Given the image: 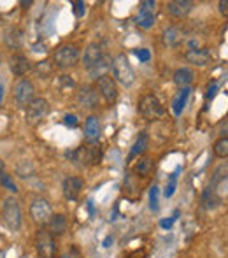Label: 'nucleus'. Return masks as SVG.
<instances>
[{
	"instance_id": "34",
	"label": "nucleus",
	"mask_w": 228,
	"mask_h": 258,
	"mask_svg": "<svg viewBox=\"0 0 228 258\" xmlns=\"http://www.w3.org/2000/svg\"><path fill=\"white\" fill-rule=\"evenodd\" d=\"M60 86L63 90H70V88H74V86H75V83H74V79H72L70 76H61V78H60Z\"/></svg>"
},
{
	"instance_id": "5",
	"label": "nucleus",
	"mask_w": 228,
	"mask_h": 258,
	"mask_svg": "<svg viewBox=\"0 0 228 258\" xmlns=\"http://www.w3.org/2000/svg\"><path fill=\"white\" fill-rule=\"evenodd\" d=\"M49 112V102L42 97H35L30 104L27 105V112H25V119L28 125H37L48 116Z\"/></svg>"
},
{
	"instance_id": "42",
	"label": "nucleus",
	"mask_w": 228,
	"mask_h": 258,
	"mask_svg": "<svg viewBox=\"0 0 228 258\" xmlns=\"http://www.w3.org/2000/svg\"><path fill=\"white\" fill-rule=\"evenodd\" d=\"M221 137L228 139V121L223 123V126H221Z\"/></svg>"
},
{
	"instance_id": "3",
	"label": "nucleus",
	"mask_w": 228,
	"mask_h": 258,
	"mask_svg": "<svg viewBox=\"0 0 228 258\" xmlns=\"http://www.w3.org/2000/svg\"><path fill=\"white\" fill-rule=\"evenodd\" d=\"M35 249L41 258H55L56 255V242L55 235L46 228H39L35 234Z\"/></svg>"
},
{
	"instance_id": "1",
	"label": "nucleus",
	"mask_w": 228,
	"mask_h": 258,
	"mask_svg": "<svg viewBox=\"0 0 228 258\" xmlns=\"http://www.w3.org/2000/svg\"><path fill=\"white\" fill-rule=\"evenodd\" d=\"M113 76L114 81H118L119 85H123L125 88L133 85L135 81V72H133L132 65H130L128 58L125 54H118L113 60Z\"/></svg>"
},
{
	"instance_id": "39",
	"label": "nucleus",
	"mask_w": 228,
	"mask_h": 258,
	"mask_svg": "<svg viewBox=\"0 0 228 258\" xmlns=\"http://www.w3.org/2000/svg\"><path fill=\"white\" fill-rule=\"evenodd\" d=\"M174 188H176V177H172L171 184H167V188H165V197H172V195H174Z\"/></svg>"
},
{
	"instance_id": "30",
	"label": "nucleus",
	"mask_w": 228,
	"mask_h": 258,
	"mask_svg": "<svg viewBox=\"0 0 228 258\" xmlns=\"http://www.w3.org/2000/svg\"><path fill=\"white\" fill-rule=\"evenodd\" d=\"M214 155L219 158H228V139L221 137L214 143Z\"/></svg>"
},
{
	"instance_id": "16",
	"label": "nucleus",
	"mask_w": 228,
	"mask_h": 258,
	"mask_svg": "<svg viewBox=\"0 0 228 258\" xmlns=\"http://www.w3.org/2000/svg\"><path fill=\"white\" fill-rule=\"evenodd\" d=\"M100 119L97 116H88L85 121V137L90 144H95L100 139Z\"/></svg>"
},
{
	"instance_id": "44",
	"label": "nucleus",
	"mask_w": 228,
	"mask_h": 258,
	"mask_svg": "<svg viewBox=\"0 0 228 258\" xmlns=\"http://www.w3.org/2000/svg\"><path fill=\"white\" fill-rule=\"evenodd\" d=\"M4 167H6V163H4V160H0V174L4 172Z\"/></svg>"
},
{
	"instance_id": "22",
	"label": "nucleus",
	"mask_w": 228,
	"mask_h": 258,
	"mask_svg": "<svg viewBox=\"0 0 228 258\" xmlns=\"http://www.w3.org/2000/svg\"><path fill=\"white\" fill-rule=\"evenodd\" d=\"M174 83H176L179 88H188V86L193 83V71L188 67H179L174 72Z\"/></svg>"
},
{
	"instance_id": "27",
	"label": "nucleus",
	"mask_w": 228,
	"mask_h": 258,
	"mask_svg": "<svg viewBox=\"0 0 228 258\" xmlns=\"http://www.w3.org/2000/svg\"><path fill=\"white\" fill-rule=\"evenodd\" d=\"M16 174L20 177H30L32 174H34V165H32V162H28V160H21L20 163L16 165Z\"/></svg>"
},
{
	"instance_id": "33",
	"label": "nucleus",
	"mask_w": 228,
	"mask_h": 258,
	"mask_svg": "<svg viewBox=\"0 0 228 258\" xmlns=\"http://www.w3.org/2000/svg\"><path fill=\"white\" fill-rule=\"evenodd\" d=\"M149 204H151V209H153V211H157V209H158V186H153V188H151Z\"/></svg>"
},
{
	"instance_id": "20",
	"label": "nucleus",
	"mask_w": 228,
	"mask_h": 258,
	"mask_svg": "<svg viewBox=\"0 0 228 258\" xmlns=\"http://www.w3.org/2000/svg\"><path fill=\"white\" fill-rule=\"evenodd\" d=\"M200 201H202V206H204V209H207V211L216 209V207L221 204V197L216 194V190L212 186H207L204 191H202Z\"/></svg>"
},
{
	"instance_id": "25",
	"label": "nucleus",
	"mask_w": 228,
	"mask_h": 258,
	"mask_svg": "<svg viewBox=\"0 0 228 258\" xmlns=\"http://www.w3.org/2000/svg\"><path fill=\"white\" fill-rule=\"evenodd\" d=\"M191 90L190 88H181V92L176 95V99H174L172 102V111L176 116H179L181 112H183V109L186 107V102H188V97H190Z\"/></svg>"
},
{
	"instance_id": "10",
	"label": "nucleus",
	"mask_w": 228,
	"mask_h": 258,
	"mask_svg": "<svg viewBox=\"0 0 228 258\" xmlns=\"http://www.w3.org/2000/svg\"><path fill=\"white\" fill-rule=\"evenodd\" d=\"M75 102L81 109H95L99 105V92L93 86H81L78 95H75Z\"/></svg>"
},
{
	"instance_id": "9",
	"label": "nucleus",
	"mask_w": 228,
	"mask_h": 258,
	"mask_svg": "<svg viewBox=\"0 0 228 258\" xmlns=\"http://www.w3.org/2000/svg\"><path fill=\"white\" fill-rule=\"evenodd\" d=\"M79 60V49L75 46H61L55 51L53 61H55L56 67L60 69H68L72 65H75Z\"/></svg>"
},
{
	"instance_id": "19",
	"label": "nucleus",
	"mask_w": 228,
	"mask_h": 258,
	"mask_svg": "<svg viewBox=\"0 0 228 258\" xmlns=\"http://www.w3.org/2000/svg\"><path fill=\"white\" fill-rule=\"evenodd\" d=\"M109 69H113V58H111L109 54H104V56L100 58L88 72L93 79H100V78H104V76H107V71H109Z\"/></svg>"
},
{
	"instance_id": "2",
	"label": "nucleus",
	"mask_w": 228,
	"mask_h": 258,
	"mask_svg": "<svg viewBox=\"0 0 228 258\" xmlns=\"http://www.w3.org/2000/svg\"><path fill=\"white\" fill-rule=\"evenodd\" d=\"M2 220L9 230L16 232L21 227V207L16 199L9 197L2 206Z\"/></svg>"
},
{
	"instance_id": "11",
	"label": "nucleus",
	"mask_w": 228,
	"mask_h": 258,
	"mask_svg": "<svg viewBox=\"0 0 228 258\" xmlns=\"http://www.w3.org/2000/svg\"><path fill=\"white\" fill-rule=\"evenodd\" d=\"M97 92L104 97L107 104H113L118 99V86H116L114 78L111 76H104V78L97 79Z\"/></svg>"
},
{
	"instance_id": "43",
	"label": "nucleus",
	"mask_w": 228,
	"mask_h": 258,
	"mask_svg": "<svg viewBox=\"0 0 228 258\" xmlns=\"http://www.w3.org/2000/svg\"><path fill=\"white\" fill-rule=\"evenodd\" d=\"M21 6H25V7H27V6H32V0H23V2H21Z\"/></svg>"
},
{
	"instance_id": "28",
	"label": "nucleus",
	"mask_w": 228,
	"mask_h": 258,
	"mask_svg": "<svg viewBox=\"0 0 228 258\" xmlns=\"http://www.w3.org/2000/svg\"><path fill=\"white\" fill-rule=\"evenodd\" d=\"M53 65L49 60H42V61H37L35 63V72H37L39 78H48L49 74L53 72Z\"/></svg>"
},
{
	"instance_id": "17",
	"label": "nucleus",
	"mask_w": 228,
	"mask_h": 258,
	"mask_svg": "<svg viewBox=\"0 0 228 258\" xmlns=\"http://www.w3.org/2000/svg\"><path fill=\"white\" fill-rule=\"evenodd\" d=\"M4 42L9 49H20L23 46V30L18 27H11L4 34Z\"/></svg>"
},
{
	"instance_id": "36",
	"label": "nucleus",
	"mask_w": 228,
	"mask_h": 258,
	"mask_svg": "<svg viewBox=\"0 0 228 258\" xmlns=\"http://www.w3.org/2000/svg\"><path fill=\"white\" fill-rule=\"evenodd\" d=\"M74 13H75V16H85V13H86L85 2H74Z\"/></svg>"
},
{
	"instance_id": "41",
	"label": "nucleus",
	"mask_w": 228,
	"mask_h": 258,
	"mask_svg": "<svg viewBox=\"0 0 228 258\" xmlns=\"http://www.w3.org/2000/svg\"><path fill=\"white\" fill-rule=\"evenodd\" d=\"M218 7L221 14H228V0H221V2L218 4Z\"/></svg>"
},
{
	"instance_id": "37",
	"label": "nucleus",
	"mask_w": 228,
	"mask_h": 258,
	"mask_svg": "<svg viewBox=\"0 0 228 258\" xmlns=\"http://www.w3.org/2000/svg\"><path fill=\"white\" fill-rule=\"evenodd\" d=\"M63 123L67 126H72V128H74V126H78V118H75L74 114H65Z\"/></svg>"
},
{
	"instance_id": "23",
	"label": "nucleus",
	"mask_w": 228,
	"mask_h": 258,
	"mask_svg": "<svg viewBox=\"0 0 228 258\" xmlns=\"http://www.w3.org/2000/svg\"><path fill=\"white\" fill-rule=\"evenodd\" d=\"M162 41H164V44L169 46V48H176V46L183 41V32L177 27H169L167 30L164 32V35H162Z\"/></svg>"
},
{
	"instance_id": "24",
	"label": "nucleus",
	"mask_w": 228,
	"mask_h": 258,
	"mask_svg": "<svg viewBox=\"0 0 228 258\" xmlns=\"http://www.w3.org/2000/svg\"><path fill=\"white\" fill-rule=\"evenodd\" d=\"M155 20H157V11L139 9V14L135 16V23L139 25L140 28H151L155 25Z\"/></svg>"
},
{
	"instance_id": "32",
	"label": "nucleus",
	"mask_w": 228,
	"mask_h": 258,
	"mask_svg": "<svg viewBox=\"0 0 228 258\" xmlns=\"http://www.w3.org/2000/svg\"><path fill=\"white\" fill-rule=\"evenodd\" d=\"M228 176V165H221V167H218L216 169V172H214V176H212V179H211V186L214 188L216 184H219L223 179Z\"/></svg>"
},
{
	"instance_id": "12",
	"label": "nucleus",
	"mask_w": 228,
	"mask_h": 258,
	"mask_svg": "<svg viewBox=\"0 0 228 258\" xmlns=\"http://www.w3.org/2000/svg\"><path fill=\"white\" fill-rule=\"evenodd\" d=\"M61 190H63V195L67 201H78L79 195H81V190H83V179L81 177H75V176L65 177Z\"/></svg>"
},
{
	"instance_id": "45",
	"label": "nucleus",
	"mask_w": 228,
	"mask_h": 258,
	"mask_svg": "<svg viewBox=\"0 0 228 258\" xmlns=\"http://www.w3.org/2000/svg\"><path fill=\"white\" fill-rule=\"evenodd\" d=\"M60 258H72V256H68V255H63V256H60Z\"/></svg>"
},
{
	"instance_id": "18",
	"label": "nucleus",
	"mask_w": 228,
	"mask_h": 258,
	"mask_svg": "<svg viewBox=\"0 0 228 258\" xmlns=\"http://www.w3.org/2000/svg\"><path fill=\"white\" fill-rule=\"evenodd\" d=\"M9 69L14 76H25L30 69V63H28V58L23 56V54H13L9 58Z\"/></svg>"
},
{
	"instance_id": "46",
	"label": "nucleus",
	"mask_w": 228,
	"mask_h": 258,
	"mask_svg": "<svg viewBox=\"0 0 228 258\" xmlns=\"http://www.w3.org/2000/svg\"><path fill=\"white\" fill-rule=\"evenodd\" d=\"M0 63H2V54H0Z\"/></svg>"
},
{
	"instance_id": "14",
	"label": "nucleus",
	"mask_w": 228,
	"mask_h": 258,
	"mask_svg": "<svg viewBox=\"0 0 228 258\" xmlns=\"http://www.w3.org/2000/svg\"><path fill=\"white\" fill-rule=\"evenodd\" d=\"M102 56H104L102 46L97 44V42H92V44L85 49V53H83V58H81L83 67H85L86 71H90V69H92Z\"/></svg>"
},
{
	"instance_id": "26",
	"label": "nucleus",
	"mask_w": 228,
	"mask_h": 258,
	"mask_svg": "<svg viewBox=\"0 0 228 258\" xmlns=\"http://www.w3.org/2000/svg\"><path fill=\"white\" fill-rule=\"evenodd\" d=\"M146 148H147V136H146V134H140V136L137 137L135 144L132 146V150H130V158L142 155L144 151H146Z\"/></svg>"
},
{
	"instance_id": "29",
	"label": "nucleus",
	"mask_w": 228,
	"mask_h": 258,
	"mask_svg": "<svg viewBox=\"0 0 228 258\" xmlns=\"http://www.w3.org/2000/svg\"><path fill=\"white\" fill-rule=\"evenodd\" d=\"M151 167H153V163H151L149 158H139V162H137V165L133 170H135L137 174H140L142 177H146L147 174L151 172Z\"/></svg>"
},
{
	"instance_id": "8",
	"label": "nucleus",
	"mask_w": 228,
	"mask_h": 258,
	"mask_svg": "<svg viewBox=\"0 0 228 258\" xmlns=\"http://www.w3.org/2000/svg\"><path fill=\"white\" fill-rule=\"evenodd\" d=\"M68 156H72L81 165H97L102 160V150L99 146H95V144H92V146L79 148L74 153H68Z\"/></svg>"
},
{
	"instance_id": "31",
	"label": "nucleus",
	"mask_w": 228,
	"mask_h": 258,
	"mask_svg": "<svg viewBox=\"0 0 228 258\" xmlns=\"http://www.w3.org/2000/svg\"><path fill=\"white\" fill-rule=\"evenodd\" d=\"M0 184H2L7 191H11V194H18V184L14 183V179L9 174H6V172L0 174Z\"/></svg>"
},
{
	"instance_id": "6",
	"label": "nucleus",
	"mask_w": 228,
	"mask_h": 258,
	"mask_svg": "<svg viewBox=\"0 0 228 258\" xmlns=\"http://www.w3.org/2000/svg\"><path fill=\"white\" fill-rule=\"evenodd\" d=\"M139 112H140V116H144L146 119H158L164 116L165 109L158 97L144 95L142 99L139 100Z\"/></svg>"
},
{
	"instance_id": "40",
	"label": "nucleus",
	"mask_w": 228,
	"mask_h": 258,
	"mask_svg": "<svg viewBox=\"0 0 228 258\" xmlns=\"http://www.w3.org/2000/svg\"><path fill=\"white\" fill-rule=\"evenodd\" d=\"M216 90H218V85H216V83L209 85V88H207V99H212V97H214Z\"/></svg>"
},
{
	"instance_id": "4",
	"label": "nucleus",
	"mask_w": 228,
	"mask_h": 258,
	"mask_svg": "<svg viewBox=\"0 0 228 258\" xmlns=\"http://www.w3.org/2000/svg\"><path fill=\"white\" fill-rule=\"evenodd\" d=\"M30 216L37 227H41V228L48 227L49 220H51V216H53L51 204H49L46 199H35L30 206Z\"/></svg>"
},
{
	"instance_id": "13",
	"label": "nucleus",
	"mask_w": 228,
	"mask_h": 258,
	"mask_svg": "<svg viewBox=\"0 0 228 258\" xmlns=\"http://www.w3.org/2000/svg\"><path fill=\"white\" fill-rule=\"evenodd\" d=\"M186 61L195 67H205V65L211 63V51L207 48H193L190 51H186Z\"/></svg>"
},
{
	"instance_id": "21",
	"label": "nucleus",
	"mask_w": 228,
	"mask_h": 258,
	"mask_svg": "<svg viewBox=\"0 0 228 258\" xmlns=\"http://www.w3.org/2000/svg\"><path fill=\"white\" fill-rule=\"evenodd\" d=\"M48 228L53 235H63L65 230H67V216L61 213L53 214L51 220H49V223H48Z\"/></svg>"
},
{
	"instance_id": "15",
	"label": "nucleus",
	"mask_w": 228,
	"mask_h": 258,
	"mask_svg": "<svg viewBox=\"0 0 228 258\" xmlns=\"http://www.w3.org/2000/svg\"><path fill=\"white\" fill-rule=\"evenodd\" d=\"M195 4L191 0H172L167 4V13L174 18H184L191 13Z\"/></svg>"
},
{
	"instance_id": "35",
	"label": "nucleus",
	"mask_w": 228,
	"mask_h": 258,
	"mask_svg": "<svg viewBox=\"0 0 228 258\" xmlns=\"http://www.w3.org/2000/svg\"><path fill=\"white\" fill-rule=\"evenodd\" d=\"M139 9H142V11H157V2H155V0H144V2H140Z\"/></svg>"
},
{
	"instance_id": "38",
	"label": "nucleus",
	"mask_w": 228,
	"mask_h": 258,
	"mask_svg": "<svg viewBox=\"0 0 228 258\" xmlns=\"http://www.w3.org/2000/svg\"><path fill=\"white\" fill-rule=\"evenodd\" d=\"M135 54L140 61H147L151 58V53L147 51V49H135Z\"/></svg>"
},
{
	"instance_id": "7",
	"label": "nucleus",
	"mask_w": 228,
	"mask_h": 258,
	"mask_svg": "<svg viewBox=\"0 0 228 258\" xmlns=\"http://www.w3.org/2000/svg\"><path fill=\"white\" fill-rule=\"evenodd\" d=\"M13 97H14V100H16V104L20 105V107H27V105L35 99L34 83L28 81V79H20V81L14 85Z\"/></svg>"
}]
</instances>
